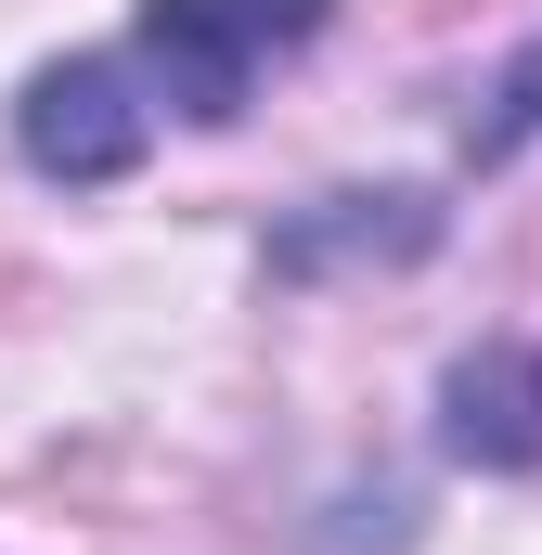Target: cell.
<instances>
[{"mask_svg":"<svg viewBox=\"0 0 542 555\" xmlns=\"http://www.w3.org/2000/svg\"><path fill=\"white\" fill-rule=\"evenodd\" d=\"M142 142H155V91H142L130 52H65V65H39V78L13 91V155H26L39 181H65V194L130 181Z\"/></svg>","mask_w":542,"mask_h":555,"instance_id":"cell-2","label":"cell"},{"mask_svg":"<svg viewBox=\"0 0 542 555\" xmlns=\"http://www.w3.org/2000/svg\"><path fill=\"white\" fill-rule=\"evenodd\" d=\"M323 13H336V0H142L130 65H142V91H155L168 117L233 130V117L259 104L271 65L323 39Z\"/></svg>","mask_w":542,"mask_h":555,"instance_id":"cell-1","label":"cell"},{"mask_svg":"<svg viewBox=\"0 0 542 555\" xmlns=\"http://www.w3.org/2000/svg\"><path fill=\"white\" fill-rule=\"evenodd\" d=\"M530 130H542V39L504 65V91H491V117H478V168H491V155H517Z\"/></svg>","mask_w":542,"mask_h":555,"instance_id":"cell-4","label":"cell"},{"mask_svg":"<svg viewBox=\"0 0 542 555\" xmlns=\"http://www.w3.org/2000/svg\"><path fill=\"white\" fill-rule=\"evenodd\" d=\"M439 452L452 465H491V478L542 465V349L530 336H491V349H465L439 375Z\"/></svg>","mask_w":542,"mask_h":555,"instance_id":"cell-3","label":"cell"}]
</instances>
